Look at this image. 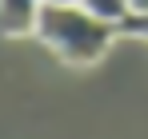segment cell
Here are the masks:
<instances>
[{
  "label": "cell",
  "mask_w": 148,
  "mask_h": 139,
  "mask_svg": "<svg viewBox=\"0 0 148 139\" xmlns=\"http://www.w3.org/2000/svg\"><path fill=\"white\" fill-rule=\"evenodd\" d=\"M32 36L44 40V48L56 52L64 64L88 68V64L104 60V52L120 36V28L100 20V16H92L80 0H44Z\"/></svg>",
  "instance_id": "cell-1"
},
{
  "label": "cell",
  "mask_w": 148,
  "mask_h": 139,
  "mask_svg": "<svg viewBox=\"0 0 148 139\" xmlns=\"http://www.w3.org/2000/svg\"><path fill=\"white\" fill-rule=\"evenodd\" d=\"M40 8H44V0H0L4 36H28V32H36Z\"/></svg>",
  "instance_id": "cell-2"
},
{
  "label": "cell",
  "mask_w": 148,
  "mask_h": 139,
  "mask_svg": "<svg viewBox=\"0 0 148 139\" xmlns=\"http://www.w3.org/2000/svg\"><path fill=\"white\" fill-rule=\"evenodd\" d=\"M80 4H84L92 16H100V20H108V24H116V28L132 16V4H128V0H80Z\"/></svg>",
  "instance_id": "cell-3"
},
{
  "label": "cell",
  "mask_w": 148,
  "mask_h": 139,
  "mask_svg": "<svg viewBox=\"0 0 148 139\" xmlns=\"http://www.w3.org/2000/svg\"><path fill=\"white\" fill-rule=\"evenodd\" d=\"M120 36H136V40H148V12H132V16L120 24Z\"/></svg>",
  "instance_id": "cell-4"
},
{
  "label": "cell",
  "mask_w": 148,
  "mask_h": 139,
  "mask_svg": "<svg viewBox=\"0 0 148 139\" xmlns=\"http://www.w3.org/2000/svg\"><path fill=\"white\" fill-rule=\"evenodd\" d=\"M132 4V12H148V0H128Z\"/></svg>",
  "instance_id": "cell-5"
}]
</instances>
